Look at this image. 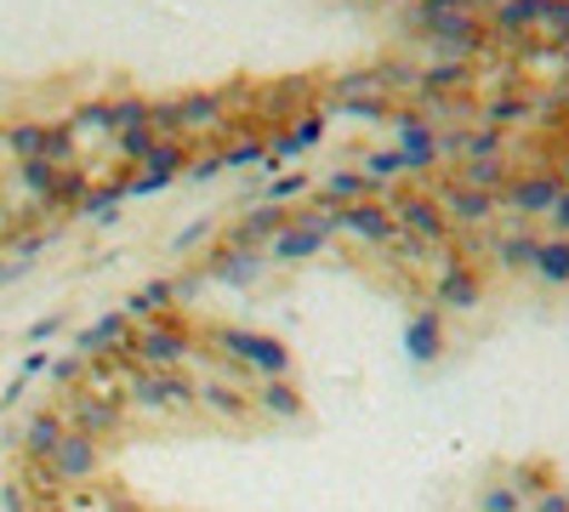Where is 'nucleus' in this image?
Here are the masks:
<instances>
[{"label":"nucleus","mask_w":569,"mask_h":512,"mask_svg":"<svg viewBox=\"0 0 569 512\" xmlns=\"http://www.w3.org/2000/svg\"><path fill=\"white\" fill-rule=\"evenodd\" d=\"M188 348H194V337H188V324L177 313H154L142 331H131V348L126 359L142 364V370H177L188 359Z\"/></svg>","instance_id":"nucleus-1"},{"label":"nucleus","mask_w":569,"mask_h":512,"mask_svg":"<svg viewBox=\"0 0 569 512\" xmlns=\"http://www.w3.org/2000/svg\"><path fill=\"white\" fill-rule=\"evenodd\" d=\"M0 143H7V154L12 160H58V165H69L74 160V137H69V126L58 120H12L7 131H0Z\"/></svg>","instance_id":"nucleus-2"},{"label":"nucleus","mask_w":569,"mask_h":512,"mask_svg":"<svg viewBox=\"0 0 569 512\" xmlns=\"http://www.w3.org/2000/svg\"><path fill=\"white\" fill-rule=\"evenodd\" d=\"M46 468H52V479L63 484V490H74V484H91L103 473V439H86V433H63V444L46 455Z\"/></svg>","instance_id":"nucleus-3"},{"label":"nucleus","mask_w":569,"mask_h":512,"mask_svg":"<svg viewBox=\"0 0 569 512\" xmlns=\"http://www.w3.org/2000/svg\"><path fill=\"white\" fill-rule=\"evenodd\" d=\"M211 342H222L233 359H240V364H251V370H262V377L273 382V377H284V370H291V353H284L273 337H257V331H228V324H222V331H211Z\"/></svg>","instance_id":"nucleus-4"},{"label":"nucleus","mask_w":569,"mask_h":512,"mask_svg":"<svg viewBox=\"0 0 569 512\" xmlns=\"http://www.w3.org/2000/svg\"><path fill=\"white\" fill-rule=\"evenodd\" d=\"M433 302H445V308H472V302H479V273H472L467 262H445L439 279H433Z\"/></svg>","instance_id":"nucleus-5"},{"label":"nucleus","mask_w":569,"mask_h":512,"mask_svg":"<svg viewBox=\"0 0 569 512\" xmlns=\"http://www.w3.org/2000/svg\"><path fill=\"white\" fill-rule=\"evenodd\" d=\"M63 433H69L63 410H40V415H29V428H23V455H29V461H46V455L63 444Z\"/></svg>","instance_id":"nucleus-6"},{"label":"nucleus","mask_w":569,"mask_h":512,"mask_svg":"<svg viewBox=\"0 0 569 512\" xmlns=\"http://www.w3.org/2000/svg\"><path fill=\"white\" fill-rule=\"evenodd\" d=\"M393 222H405L416 240H445V211H439V200H416V194H405V200L393 205Z\"/></svg>","instance_id":"nucleus-7"},{"label":"nucleus","mask_w":569,"mask_h":512,"mask_svg":"<svg viewBox=\"0 0 569 512\" xmlns=\"http://www.w3.org/2000/svg\"><path fill=\"white\" fill-rule=\"evenodd\" d=\"M558 200V182L552 177H525V182H512V211H525V217H547Z\"/></svg>","instance_id":"nucleus-8"},{"label":"nucleus","mask_w":569,"mask_h":512,"mask_svg":"<svg viewBox=\"0 0 569 512\" xmlns=\"http://www.w3.org/2000/svg\"><path fill=\"white\" fill-rule=\"evenodd\" d=\"M251 404H262L268 415H284V422H291V415H302V393H297L291 382H284V377H273V382H262Z\"/></svg>","instance_id":"nucleus-9"},{"label":"nucleus","mask_w":569,"mask_h":512,"mask_svg":"<svg viewBox=\"0 0 569 512\" xmlns=\"http://www.w3.org/2000/svg\"><path fill=\"white\" fill-rule=\"evenodd\" d=\"M530 501L518 495V484L512 479H490L479 495H472V512H525Z\"/></svg>","instance_id":"nucleus-10"},{"label":"nucleus","mask_w":569,"mask_h":512,"mask_svg":"<svg viewBox=\"0 0 569 512\" xmlns=\"http://www.w3.org/2000/svg\"><path fill=\"white\" fill-rule=\"evenodd\" d=\"M445 342V331H439V313H421L416 324H410V353L416 359H433V348Z\"/></svg>","instance_id":"nucleus-11"},{"label":"nucleus","mask_w":569,"mask_h":512,"mask_svg":"<svg viewBox=\"0 0 569 512\" xmlns=\"http://www.w3.org/2000/svg\"><path fill=\"white\" fill-rule=\"evenodd\" d=\"M525 512H569V490H558V484H552V490H541Z\"/></svg>","instance_id":"nucleus-12"},{"label":"nucleus","mask_w":569,"mask_h":512,"mask_svg":"<svg viewBox=\"0 0 569 512\" xmlns=\"http://www.w3.org/2000/svg\"><path fill=\"white\" fill-rule=\"evenodd\" d=\"M0 512H29V501H23V490H18V484L0 490Z\"/></svg>","instance_id":"nucleus-13"},{"label":"nucleus","mask_w":569,"mask_h":512,"mask_svg":"<svg viewBox=\"0 0 569 512\" xmlns=\"http://www.w3.org/2000/svg\"><path fill=\"white\" fill-rule=\"evenodd\" d=\"M558 228H563V234H569V189H558V200H552V211H547Z\"/></svg>","instance_id":"nucleus-14"},{"label":"nucleus","mask_w":569,"mask_h":512,"mask_svg":"<svg viewBox=\"0 0 569 512\" xmlns=\"http://www.w3.org/2000/svg\"><path fill=\"white\" fill-rule=\"evenodd\" d=\"M58 331H63V319L52 313V319H40V324H34V331H29V342H46V337H58Z\"/></svg>","instance_id":"nucleus-15"},{"label":"nucleus","mask_w":569,"mask_h":512,"mask_svg":"<svg viewBox=\"0 0 569 512\" xmlns=\"http://www.w3.org/2000/svg\"><path fill=\"white\" fill-rule=\"evenodd\" d=\"M109 512H137V506H126V501H114V495H109Z\"/></svg>","instance_id":"nucleus-16"}]
</instances>
